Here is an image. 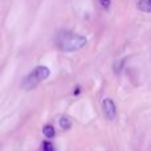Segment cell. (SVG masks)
<instances>
[{"mask_svg": "<svg viewBox=\"0 0 151 151\" xmlns=\"http://www.w3.org/2000/svg\"><path fill=\"white\" fill-rule=\"evenodd\" d=\"M56 47L63 52H76L86 45V37L68 31H61L56 36Z\"/></svg>", "mask_w": 151, "mask_h": 151, "instance_id": "cell-1", "label": "cell"}, {"mask_svg": "<svg viewBox=\"0 0 151 151\" xmlns=\"http://www.w3.org/2000/svg\"><path fill=\"white\" fill-rule=\"evenodd\" d=\"M49 74H50V70L47 66L40 65V66H37L36 69H33L31 73L24 78L21 86H23L24 90H32V89L36 88L41 81L47 80V78L49 77Z\"/></svg>", "mask_w": 151, "mask_h": 151, "instance_id": "cell-2", "label": "cell"}, {"mask_svg": "<svg viewBox=\"0 0 151 151\" xmlns=\"http://www.w3.org/2000/svg\"><path fill=\"white\" fill-rule=\"evenodd\" d=\"M102 107H104V113H105L107 119H114V118L117 117L115 104L111 98H105L104 102H102Z\"/></svg>", "mask_w": 151, "mask_h": 151, "instance_id": "cell-3", "label": "cell"}, {"mask_svg": "<svg viewBox=\"0 0 151 151\" xmlns=\"http://www.w3.org/2000/svg\"><path fill=\"white\" fill-rule=\"evenodd\" d=\"M138 9L149 13L151 11V0H138Z\"/></svg>", "mask_w": 151, "mask_h": 151, "instance_id": "cell-4", "label": "cell"}, {"mask_svg": "<svg viewBox=\"0 0 151 151\" xmlns=\"http://www.w3.org/2000/svg\"><path fill=\"white\" fill-rule=\"evenodd\" d=\"M58 123H60V127L63 129V130H69V129L72 127V121L69 117H61L60 121H58Z\"/></svg>", "mask_w": 151, "mask_h": 151, "instance_id": "cell-5", "label": "cell"}, {"mask_svg": "<svg viewBox=\"0 0 151 151\" xmlns=\"http://www.w3.org/2000/svg\"><path fill=\"white\" fill-rule=\"evenodd\" d=\"M42 133H44V135L47 138H53L56 135V130L52 125H45L44 129H42Z\"/></svg>", "mask_w": 151, "mask_h": 151, "instance_id": "cell-6", "label": "cell"}, {"mask_svg": "<svg viewBox=\"0 0 151 151\" xmlns=\"http://www.w3.org/2000/svg\"><path fill=\"white\" fill-rule=\"evenodd\" d=\"M42 151H56V149L50 142H44L42 143Z\"/></svg>", "mask_w": 151, "mask_h": 151, "instance_id": "cell-7", "label": "cell"}, {"mask_svg": "<svg viewBox=\"0 0 151 151\" xmlns=\"http://www.w3.org/2000/svg\"><path fill=\"white\" fill-rule=\"evenodd\" d=\"M99 4L105 8V9H109L110 8V4H111V0H98Z\"/></svg>", "mask_w": 151, "mask_h": 151, "instance_id": "cell-8", "label": "cell"}, {"mask_svg": "<svg viewBox=\"0 0 151 151\" xmlns=\"http://www.w3.org/2000/svg\"><path fill=\"white\" fill-rule=\"evenodd\" d=\"M74 96H78V94H80V88H77V89H74Z\"/></svg>", "mask_w": 151, "mask_h": 151, "instance_id": "cell-9", "label": "cell"}]
</instances>
